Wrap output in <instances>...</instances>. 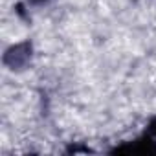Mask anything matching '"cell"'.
I'll return each mask as SVG.
<instances>
[{
    "label": "cell",
    "mask_w": 156,
    "mask_h": 156,
    "mask_svg": "<svg viewBox=\"0 0 156 156\" xmlns=\"http://www.w3.org/2000/svg\"><path fill=\"white\" fill-rule=\"evenodd\" d=\"M112 152L119 154H156V118L149 123V127L143 130V134L125 145L116 147Z\"/></svg>",
    "instance_id": "cell-1"
},
{
    "label": "cell",
    "mask_w": 156,
    "mask_h": 156,
    "mask_svg": "<svg viewBox=\"0 0 156 156\" xmlns=\"http://www.w3.org/2000/svg\"><path fill=\"white\" fill-rule=\"evenodd\" d=\"M31 2H35V4H41V2H46V0H31Z\"/></svg>",
    "instance_id": "cell-2"
}]
</instances>
